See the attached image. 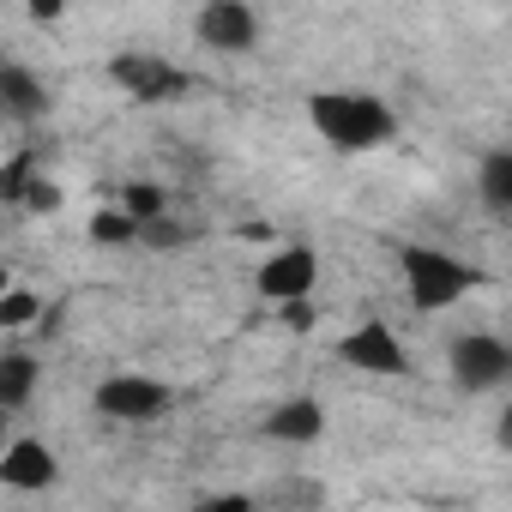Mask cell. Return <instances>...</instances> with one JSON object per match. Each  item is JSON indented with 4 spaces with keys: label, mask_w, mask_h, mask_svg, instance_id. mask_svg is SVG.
<instances>
[{
    "label": "cell",
    "mask_w": 512,
    "mask_h": 512,
    "mask_svg": "<svg viewBox=\"0 0 512 512\" xmlns=\"http://www.w3.org/2000/svg\"><path fill=\"white\" fill-rule=\"evenodd\" d=\"M61 7H67V0H31V19L49 25V19H61Z\"/></svg>",
    "instance_id": "21"
},
{
    "label": "cell",
    "mask_w": 512,
    "mask_h": 512,
    "mask_svg": "<svg viewBox=\"0 0 512 512\" xmlns=\"http://www.w3.org/2000/svg\"><path fill=\"white\" fill-rule=\"evenodd\" d=\"M193 31H199V43L217 49V55H247L253 43H260V19H253L247 0H205Z\"/></svg>",
    "instance_id": "7"
},
{
    "label": "cell",
    "mask_w": 512,
    "mask_h": 512,
    "mask_svg": "<svg viewBox=\"0 0 512 512\" xmlns=\"http://www.w3.org/2000/svg\"><path fill=\"white\" fill-rule=\"evenodd\" d=\"M199 229L193 223H175L169 211H157V217H139V241L145 247H157V253H169V247H187Z\"/></svg>",
    "instance_id": "14"
},
{
    "label": "cell",
    "mask_w": 512,
    "mask_h": 512,
    "mask_svg": "<svg viewBox=\"0 0 512 512\" xmlns=\"http://www.w3.org/2000/svg\"><path fill=\"white\" fill-rule=\"evenodd\" d=\"M476 187H482V205H488L494 217H506V211H512V151H506V145L482 157Z\"/></svg>",
    "instance_id": "13"
},
{
    "label": "cell",
    "mask_w": 512,
    "mask_h": 512,
    "mask_svg": "<svg viewBox=\"0 0 512 512\" xmlns=\"http://www.w3.org/2000/svg\"><path fill=\"white\" fill-rule=\"evenodd\" d=\"M260 296L266 302H290V296H314V284H320V253L314 247H302V241H290V247H278L272 260L260 266Z\"/></svg>",
    "instance_id": "8"
},
{
    "label": "cell",
    "mask_w": 512,
    "mask_h": 512,
    "mask_svg": "<svg viewBox=\"0 0 512 512\" xmlns=\"http://www.w3.org/2000/svg\"><path fill=\"white\" fill-rule=\"evenodd\" d=\"M398 266H404V290H410V302L422 314H440V308L464 302L482 284V272H470L464 260H452V253H440V247H404Z\"/></svg>",
    "instance_id": "2"
},
{
    "label": "cell",
    "mask_w": 512,
    "mask_h": 512,
    "mask_svg": "<svg viewBox=\"0 0 512 512\" xmlns=\"http://www.w3.org/2000/svg\"><path fill=\"white\" fill-rule=\"evenodd\" d=\"M0 121H7V103H0Z\"/></svg>",
    "instance_id": "24"
},
{
    "label": "cell",
    "mask_w": 512,
    "mask_h": 512,
    "mask_svg": "<svg viewBox=\"0 0 512 512\" xmlns=\"http://www.w3.org/2000/svg\"><path fill=\"white\" fill-rule=\"evenodd\" d=\"M0 103H7V121H43L49 115V91L31 67L0 61Z\"/></svg>",
    "instance_id": "10"
},
{
    "label": "cell",
    "mask_w": 512,
    "mask_h": 512,
    "mask_svg": "<svg viewBox=\"0 0 512 512\" xmlns=\"http://www.w3.org/2000/svg\"><path fill=\"white\" fill-rule=\"evenodd\" d=\"M109 79H115L127 97H139V103H175V97L193 91V73H181V67L163 61V55H115V61H109Z\"/></svg>",
    "instance_id": "4"
},
{
    "label": "cell",
    "mask_w": 512,
    "mask_h": 512,
    "mask_svg": "<svg viewBox=\"0 0 512 512\" xmlns=\"http://www.w3.org/2000/svg\"><path fill=\"white\" fill-rule=\"evenodd\" d=\"M55 476H61V464L43 440H13L7 458H0V482L7 488H49Z\"/></svg>",
    "instance_id": "9"
},
{
    "label": "cell",
    "mask_w": 512,
    "mask_h": 512,
    "mask_svg": "<svg viewBox=\"0 0 512 512\" xmlns=\"http://www.w3.org/2000/svg\"><path fill=\"white\" fill-rule=\"evenodd\" d=\"M31 175H37V157L31 151H13L7 163H0V205H19L25 187H31Z\"/></svg>",
    "instance_id": "16"
},
{
    "label": "cell",
    "mask_w": 512,
    "mask_h": 512,
    "mask_svg": "<svg viewBox=\"0 0 512 512\" xmlns=\"http://www.w3.org/2000/svg\"><path fill=\"white\" fill-rule=\"evenodd\" d=\"M91 241H103V247H127V241H139V217H127L121 205H109V211L91 217Z\"/></svg>",
    "instance_id": "15"
},
{
    "label": "cell",
    "mask_w": 512,
    "mask_h": 512,
    "mask_svg": "<svg viewBox=\"0 0 512 512\" xmlns=\"http://www.w3.org/2000/svg\"><path fill=\"white\" fill-rule=\"evenodd\" d=\"M25 211H61V187L55 181H43V175H31V187H25V199H19Z\"/></svg>",
    "instance_id": "19"
},
{
    "label": "cell",
    "mask_w": 512,
    "mask_h": 512,
    "mask_svg": "<svg viewBox=\"0 0 512 512\" xmlns=\"http://www.w3.org/2000/svg\"><path fill=\"white\" fill-rule=\"evenodd\" d=\"M278 308H284V326H290V332H308V326H314L308 296H290V302H278Z\"/></svg>",
    "instance_id": "20"
},
{
    "label": "cell",
    "mask_w": 512,
    "mask_h": 512,
    "mask_svg": "<svg viewBox=\"0 0 512 512\" xmlns=\"http://www.w3.org/2000/svg\"><path fill=\"white\" fill-rule=\"evenodd\" d=\"M37 398V362L25 356V350H7V356H0V410H25Z\"/></svg>",
    "instance_id": "12"
},
{
    "label": "cell",
    "mask_w": 512,
    "mask_h": 512,
    "mask_svg": "<svg viewBox=\"0 0 512 512\" xmlns=\"http://www.w3.org/2000/svg\"><path fill=\"white\" fill-rule=\"evenodd\" d=\"M37 314H43V302H37L31 290H13V284L0 290V332H19V326H31Z\"/></svg>",
    "instance_id": "17"
},
{
    "label": "cell",
    "mask_w": 512,
    "mask_h": 512,
    "mask_svg": "<svg viewBox=\"0 0 512 512\" xmlns=\"http://www.w3.org/2000/svg\"><path fill=\"white\" fill-rule=\"evenodd\" d=\"M446 362H452V386H458V392H500V386L512 380V350H506L494 332H464V338H452Z\"/></svg>",
    "instance_id": "3"
},
{
    "label": "cell",
    "mask_w": 512,
    "mask_h": 512,
    "mask_svg": "<svg viewBox=\"0 0 512 512\" xmlns=\"http://www.w3.org/2000/svg\"><path fill=\"white\" fill-rule=\"evenodd\" d=\"M169 404H175V392L145 374H115L97 386V416H109V422H157Z\"/></svg>",
    "instance_id": "5"
},
{
    "label": "cell",
    "mask_w": 512,
    "mask_h": 512,
    "mask_svg": "<svg viewBox=\"0 0 512 512\" xmlns=\"http://www.w3.org/2000/svg\"><path fill=\"white\" fill-rule=\"evenodd\" d=\"M121 211L127 217H157V211H169V193L151 187V181H127L121 187Z\"/></svg>",
    "instance_id": "18"
},
{
    "label": "cell",
    "mask_w": 512,
    "mask_h": 512,
    "mask_svg": "<svg viewBox=\"0 0 512 512\" xmlns=\"http://www.w3.org/2000/svg\"><path fill=\"white\" fill-rule=\"evenodd\" d=\"M0 434H7V410H0Z\"/></svg>",
    "instance_id": "22"
},
{
    "label": "cell",
    "mask_w": 512,
    "mask_h": 512,
    "mask_svg": "<svg viewBox=\"0 0 512 512\" xmlns=\"http://www.w3.org/2000/svg\"><path fill=\"white\" fill-rule=\"evenodd\" d=\"M266 434L284 440V446H314L326 434V404L320 398H290V404H278L266 416Z\"/></svg>",
    "instance_id": "11"
},
{
    "label": "cell",
    "mask_w": 512,
    "mask_h": 512,
    "mask_svg": "<svg viewBox=\"0 0 512 512\" xmlns=\"http://www.w3.org/2000/svg\"><path fill=\"white\" fill-rule=\"evenodd\" d=\"M338 356L350 368H362V374H386V380L410 374V356H404V344H398V332L386 320H362L356 332H344L338 338Z\"/></svg>",
    "instance_id": "6"
},
{
    "label": "cell",
    "mask_w": 512,
    "mask_h": 512,
    "mask_svg": "<svg viewBox=\"0 0 512 512\" xmlns=\"http://www.w3.org/2000/svg\"><path fill=\"white\" fill-rule=\"evenodd\" d=\"M0 290H7V266H0Z\"/></svg>",
    "instance_id": "23"
},
{
    "label": "cell",
    "mask_w": 512,
    "mask_h": 512,
    "mask_svg": "<svg viewBox=\"0 0 512 512\" xmlns=\"http://www.w3.org/2000/svg\"><path fill=\"white\" fill-rule=\"evenodd\" d=\"M308 121L338 151H374V145H386L398 133V115L380 97H368V91H314L308 97Z\"/></svg>",
    "instance_id": "1"
}]
</instances>
